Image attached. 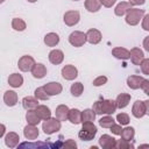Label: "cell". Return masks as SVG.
Returning a JSON list of instances; mask_svg holds the SVG:
<instances>
[{
    "mask_svg": "<svg viewBox=\"0 0 149 149\" xmlns=\"http://www.w3.org/2000/svg\"><path fill=\"white\" fill-rule=\"evenodd\" d=\"M92 109L95 114H113L116 109V102L114 100H98L93 104Z\"/></svg>",
    "mask_w": 149,
    "mask_h": 149,
    "instance_id": "6da1fadb",
    "label": "cell"
},
{
    "mask_svg": "<svg viewBox=\"0 0 149 149\" xmlns=\"http://www.w3.org/2000/svg\"><path fill=\"white\" fill-rule=\"evenodd\" d=\"M97 127L93 122H83V127L78 133V136L83 141H91L97 135Z\"/></svg>",
    "mask_w": 149,
    "mask_h": 149,
    "instance_id": "7a4b0ae2",
    "label": "cell"
},
{
    "mask_svg": "<svg viewBox=\"0 0 149 149\" xmlns=\"http://www.w3.org/2000/svg\"><path fill=\"white\" fill-rule=\"evenodd\" d=\"M61 120H58L57 118H49L47 120H44L43 125H42V130L48 134L51 135L54 133H57L58 130H61Z\"/></svg>",
    "mask_w": 149,
    "mask_h": 149,
    "instance_id": "3957f363",
    "label": "cell"
},
{
    "mask_svg": "<svg viewBox=\"0 0 149 149\" xmlns=\"http://www.w3.org/2000/svg\"><path fill=\"white\" fill-rule=\"evenodd\" d=\"M144 10L139 8H130L126 13V22L130 26H136L141 19H143Z\"/></svg>",
    "mask_w": 149,
    "mask_h": 149,
    "instance_id": "277c9868",
    "label": "cell"
},
{
    "mask_svg": "<svg viewBox=\"0 0 149 149\" xmlns=\"http://www.w3.org/2000/svg\"><path fill=\"white\" fill-rule=\"evenodd\" d=\"M86 41H87L86 34H84L83 31L76 30V31L71 33L70 36H69V42H70V44L73 45V47H77V48L84 45V43H85Z\"/></svg>",
    "mask_w": 149,
    "mask_h": 149,
    "instance_id": "5b68a950",
    "label": "cell"
},
{
    "mask_svg": "<svg viewBox=\"0 0 149 149\" xmlns=\"http://www.w3.org/2000/svg\"><path fill=\"white\" fill-rule=\"evenodd\" d=\"M35 64H36V63H35L34 58H33L31 56H28V55L22 56V57L19 59V62H17V66H19V69H20L21 71H23V72L31 71V69L34 68Z\"/></svg>",
    "mask_w": 149,
    "mask_h": 149,
    "instance_id": "8992f818",
    "label": "cell"
},
{
    "mask_svg": "<svg viewBox=\"0 0 149 149\" xmlns=\"http://www.w3.org/2000/svg\"><path fill=\"white\" fill-rule=\"evenodd\" d=\"M64 23L69 27H72L74 24H77L80 20V14L78 10H68L64 14Z\"/></svg>",
    "mask_w": 149,
    "mask_h": 149,
    "instance_id": "52a82bcc",
    "label": "cell"
},
{
    "mask_svg": "<svg viewBox=\"0 0 149 149\" xmlns=\"http://www.w3.org/2000/svg\"><path fill=\"white\" fill-rule=\"evenodd\" d=\"M99 146L104 149L116 148V140L114 137H112L111 135H108V134H104L99 139Z\"/></svg>",
    "mask_w": 149,
    "mask_h": 149,
    "instance_id": "ba28073f",
    "label": "cell"
},
{
    "mask_svg": "<svg viewBox=\"0 0 149 149\" xmlns=\"http://www.w3.org/2000/svg\"><path fill=\"white\" fill-rule=\"evenodd\" d=\"M62 76L66 80H73L78 76V70H77L76 66H73L71 64H68L62 69Z\"/></svg>",
    "mask_w": 149,
    "mask_h": 149,
    "instance_id": "9c48e42d",
    "label": "cell"
},
{
    "mask_svg": "<svg viewBox=\"0 0 149 149\" xmlns=\"http://www.w3.org/2000/svg\"><path fill=\"white\" fill-rule=\"evenodd\" d=\"M44 90L47 91V93L49 95H57L59 94L62 91H63V87L57 81H50V83H47L44 86Z\"/></svg>",
    "mask_w": 149,
    "mask_h": 149,
    "instance_id": "30bf717a",
    "label": "cell"
},
{
    "mask_svg": "<svg viewBox=\"0 0 149 149\" xmlns=\"http://www.w3.org/2000/svg\"><path fill=\"white\" fill-rule=\"evenodd\" d=\"M132 114H133L135 118H137V119L142 118V116L146 114L144 102L141 101V100H136V101L134 102L133 107H132Z\"/></svg>",
    "mask_w": 149,
    "mask_h": 149,
    "instance_id": "8fae6325",
    "label": "cell"
},
{
    "mask_svg": "<svg viewBox=\"0 0 149 149\" xmlns=\"http://www.w3.org/2000/svg\"><path fill=\"white\" fill-rule=\"evenodd\" d=\"M101 33L98 30V29H88L87 33H86V38H87V42H90L91 44H98L100 41H101Z\"/></svg>",
    "mask_w": 149,
    "mask_h": 149,
    "instance_id": "7c38bea8",
    "label": "cell"
},
{
    "mask_svg": "<svg viewBox=\"0 0 149 149\" xmlns=\"http://www.w3.org/2000/svg\"><path fill=\"white\" fill-rule=\"evenodd\" d=\"M144 58V54L140 48H133L130 50V61L134 65H140Z\"/></svg>",
    "mask_w": 149,
    "mask_h": 149,
    "instance_id": "4fadbf2b",
    "label": "cell"
},
{
    "mask_svg": "<svg viewBox=\"0 0 149 149\" xmlns=\"http://www.w3.org/2000/svg\"><path fill=\"white\" fill-rule=\"evenodd\" d=\"M49 61H50V63H52V64H55V65H58V64H61L62 62H63V59H64V54H63V51L62 50H58V49H54V50H51L50 52H49Z\"/></svg>",
    "mask_w": 149,
    "mask_h": 149,
    "instance_id": "5bb4252c",
    "label": "cell"
},
{
    "mask_svg": "<svg viewBox=\"0 0 149 149\" xmlns=\"http://www.w3.org/2000/svg\"><path fill=\"white\" fill-rule=\"evenodd\" d=\"M23 135L27 140H35L37 139L38 136V129L36 126L34 125H27L24 128H23Z\"/></svg>",
    "mask_w": 149,
    "mask_h": 149,
    "instance_id": "9a60e30c",
    "label": "cell"
},
{
    "mask_svg": "<svg viewBox=\"0 0 149 149\" xmlns=\"http://www.w3.org/2000/svg\"><path fill=\"white\" fill-rule=\"evenodd\" d=\"M31 74H33L34 78H37V79L43 78L47 74V68H45V65H43L42 63H36L34 65V68L31 69Z\"/></svg>",
    "mask_w": 149,
    "mask_h": 149,
    "instance_id": "2e32d148",
    "label": "cell"
},
{
    "mask_svg": "<svg viewBox=\"0 0 149 149\" xmlns=\"http://www.w3.org/2000/svg\"><path fill=\"white\" fill-rule=\"evenodd\" d=\"M19 142H20V136H19L16 133H14V132H9V133L5 136V143H6V146L9 147V148L16 147V146L19 144Z\"/></svg>",
    "mask_w": 149,
    "mask_h": 149,
    "instance_id": "e0dca14e",
    "label": "cell"
},
{
    "mask_svg": "<svg viewBox=\"0 0 149 149\" xmlns=\"http://www.w3.org/2000/svg\"><path fill=\"white\" fill-rule=\"evenodd\" d=\"M112 55L118 58V59H128L130 58V51H128L126 48H121V47H116L112 50Z\"/></svg>",
    "mask_w": 149,
    "mask_h": 149,
    "instance_id": "ac0fdd59",
    "label": "cell"
},
{
    "mask_svg": "<svg viewBox=\"0 0 149 149\" xmlns=\"http://www.w3.org/2000/svg\"><path fill=\"white\" fill-rule=\"evenodd\" d=\"M69 112H70V109L66 105H59V106H57V108L55 111V115L58 120L65 121L69 118Z\"/></svg>",
    "mask_w": 149,
    "mask_h": 149,
    "instance_id": "d6986e66",
    "label": "cell"
},
{
    "mask_svg": "<svg viewBox=\"0 0 149 149\" xmlns=\"http://www.w3.org/2000/svg\"><path fill=\"white\" fill-rule=\"evenodd\" d=\"M3 101L7 106L12 107L17 104V94L14 91H6L3 94Z\"/></svg>",
    "mask_w": 149,
    "mask_h": 149,
    "instance_id": "ffe728a7",
    "label": "cell"
},
{
    "mask_svg": "<svg viewBox=\"0 0 149 149\" xmlns=\"http://www.w3.org/2000/svg\"><path fill=\"white\" fill-rule=\"evenodd\" d=\"M143 79L144 78L141 77V76H129L127 78V85H128V87H130L133 90H137V88L141 87V84H142Z\"/></svg>",
    "mask_w": 149,
    "mask_h": 149,
    "instance_id": "44dd1931",
    "label": "cell"
},
{
    "mask_svg": "<svg viewBox=\"0 0 149 149\" xmlns=\"http://www.w3.org/2000/svg\"><path fill=\"white\" fill-rule=\"evenodd\" d=\"M38 99L36 97H24L22 99V106L23 108H26L27 111L28 109H34L38 106Z\"/></svg>",
    "mask_w": 149,
    "mask_h": 149,
    "instance_id": "7402d4cb",
    "label": "cell"
},
{
    "mask_svg": "<svg viewBox=\"0 0 149 149\" xmlns=\"http://www.w3.org/2000/svg\"><path fill=\"white\" fill-rule=\"evenodd\" d=\"M26 120H27V122H28L29 125L37 126L42 119L38 116V114L36 113L35 109H28V112L26 113Z\"/></svg>",
    "mask_w": 149,
    "mask_h": 149,
    "instance_id": "603a6c76",
    "label": "cell"
},
{
    "mask_svg": "<svg viewBox=\"0 0 149 149\" xmlns=\"http://www.w3.org/2000/svg\"><path fill=\"white\" fill-rule=\"evenodd\" d=\"M68 120H69L71 123H73V125L80 123V122H81V112H80L78 108H72V109H70Z\"/></svg>",
    "mask_w": 149,
    "mask_h": 149,
    "instance_id": "cb8c5ba5",
    "label": "cell"
},
{
    "mask_svg": "<svg viewBox=\"0 0 149 149\" xmlns=\"http://www.w3.org/2000/svg\"><path fill=\"white\" fill-rule=\"evenodd\" d=\"M130 101V94L128 93H120L118 97H116V107L118 108H125Z\"/></svg>",
    "mask_w": 149,
    "mask_h": 149,
    "instance_id": "d4e9b609",
    "label": "cell"
},
{
    "mask_svg": "<svg viewBox=\"0 0 149 149\" xmlns=\"http://www.w3.org/2000/svg\"><path fill=\"white\" fill-rule=\"evenodd\" d=\"M130 8H132L130 2L122 1V2H120V3L115 7L114 13H115V15H116V16H122V15H125V14H126Z\"/></svg>",
    "mask_w": 149,
    "mask_h": 149,
    "instance_id": "484cf974",
    "label": "cell"
},
{
    "mask_svg": "<svg viewBox=\"0 0 149 149\" xmlns=\"http://www.w3.org/2000/svg\"><path fill=\"white\" fill-rule=\"evenodd\" d=\"M8 84L12 86V87H20L22 84H23V77L19 73H12L8 78Z\"/></svg>",
    "mask_w": 149,
    "mask_h": 149,
    "instance_id": "4316f807",
    "label": "cell"
},
{
    "mask_svg": "<svg viewBox=\"0 0 149 149\" xmlns=\"http://www.w3.org/2000/svg\"><path fill=\"white\" fill-rule=\"evenodd\" d=\"M36 113L38 114V116L42 119V120H47L49 118H51V112H50V108L47 107L45 105H38L36 108H35Z\"/></svg>",
    "mask_w": 149,
    "mask_h": 149,
    "instance_id": "83f0119b",
    "label": "cell"
},
{
    "mask_svg": "<svg viewBox=\"0 0 149 149\" xmlns=\"http://www.w3.org/2000/svg\"><path fill=\"white\" fill-rule=\"evenodd\" d=\"M58 42H59V36L56 33H48L44 36V43L48 47H55L58 44Z\"/></svg>",
    "mask_w": 149,
    "mask_h": 149,
    "instance_id": "f1b7e54d",
    "label": "cell"
},
{
    "mask_svg": "<svg viewBox=\"0 0 149 149\" xmlns=\"http://www.w3.org/2000/svg\"><path fill=\"white\" fill-rule=\"evenodd\" d=\"M101 7V1L100 0H86L85 1V8L91 12V13H95L100 9Z\"/></svg>",
    "mask_w": 149,
    "mask_h": 149,
    "instance_id": "f546056e",
    "label": "cell"
},
{
    "mask_svg": "<svg viewBox=\"0 0 149 149\" xmlns=\"http://www.w3.org/2000/svg\"><path fill=\"white\" fill-rule=\"evenodd\" d=\"M95 119V112L93 109L86 108L81 112V122H93Z\"/></svg>",
    "mask_w": 149,
    "mask_h": 149,
    "instance_id": "4dcf8cb0",
    "label": "cell"
},
{
    "mask_svg": "<svg viewBox=\"0 0 149 149\" xmlns=\"http://www.w3.org/2000/svg\"><path fill=\"white\" fill-rule=\"evenodd\" d=\"M12 28L16 31H23L26 29V22L22 19L19 17H14L12 20Z\"/></svg>",
    "mask_w": 149,
    "mask_h": 149,
    "instance_id": "1f68e13d",
    "label": "cell"
},
{
    "mask_svg": "<svg viewBox=\"0 0 149 149\" xmlns=\"http://www.w3.org/2000/svg\"><path fill=\"white\" fill-rule=\"evenodd\" d=\"M134 135H135V130H134V128H133V127H126V128L122 129L121 139L127 140V141H133Z\"/></svg>",
    "mask_w": 149,
    "mask_h": 149,
    "instance_id": "d6a6232c",
    "label": "cell"
},
{
    "mask_svg": "<svg viewBox=\"0 0 149 149\" xmlns=\"http://www.w3.org/2000/svg\"><path fill=\"white\" fill-rule=\"evenodd\" d=\"M70 91H71V94H72L73 97H79V95H81V93H83V91H84V86H83L81 83L77 81V83H74V84L71 85Z\"/></svg>",
    "mask_w": 149,
    "mask_h": 149,
    "instance_id": "836d02e7",
    "label": "cell"
},
{
    "mask_svg": "<svg viewBox=\"0 0 149 149\" xmlns=\"http://www.w3.org/2000/svg\"><path fill=\"white\" fill-rule=\"evenodd\" d=\"M99 125L102 127V128H111L113 125H114V119L109 115H106L104 118H101L99 120Z\"/></svg>",
    "mask_w": 149,
    "mask_h": 149,
    "instance_id": "e575fe53",
    "label": "cell"
},
{
    "mask_svg": "<svg viewBox=\"0 0 149 149\" xmlns=\"http://www.w3.org/2000/svg\"><path fill=\"white\" fill-rule=\"evenodd\" d=\"M35 97H36L37 99H40V100H48L50 95L47 93V91H45L44 87L42 86V87H37V88L35 90Z\"/></svg>",
    "mask_w": 149,
    "mask_h": 149,
    "instance_id": "d590c367",
    "label": "cell"
},
{
    "mask_svg": "<svg viewBox=\"0 0 149 149\" xmlns=\"http://www.w3.org/2000/svg\"><path fill=\"white\" fill-rule=\"evenodd\" d=\"M116 148H119V149H129V148H134V144L130 143V141L121 139V140L116 141Z\"/></svg>",
    "mask_w": 149,
    "mask_h": 149,
    "instance_id": "8d00e7d4",
    "label": "cell"
},
{
    "mask_svg": "<svg viewBox=\"0 0 149 149\" xmlns=\"http://www.w3.org/2000/svg\"><path fill=\"white\" fill-rule=\"evenodd\" d=\"M116 120H118V122H119L121 126H126V125L129 123V116H128V114H126V113H119V114L116 115Z\"/></svg>",
    "mask_w": 149,
    "mask_h": 149,
    "instance_id": "74e56055",
    "label": "cell"
},
{
    "mask_svg": "<svg viewBox=\"0 0 149 149\" xmlns=\"http://www.w3.org/2000/svg\"><path fill=\"white\" fill-rule=\"evenodd\" d=\"M140 66H141V71L144 74H149V58H143Z\"/></svg>",
    "mask_w": 149,
    "mask_h": 149,
    "instance_id": "f35d334b",
    "label": "cell"
},
{
    "mask_svg": "<svg viewBox=\"0 0 149 149\" xmlns=\"http://www.w3.org/2000/svg\"><path fill=\"white\" fill-rule=\"evenodd\" d=\"M107 83V77L105 76H100V77H97L94 80H93V85L94 86H101L104 84Z\"/></svg>",
    "mask_w": 149,
    "mask_h": 149,
    "instance_id": "ab89813d",
    "label": "cell"
},
{
    "mask_svg": "<svg viewBox=\"0 0 149 149\" xmlns=\"http://www.w3.org/2000/svg\"><path fill=\"white\" fill-rule=\"evenodd\" d=\"M111 132L113 133V134H115V135H121V133H122V128H121V125H113L112 127H111Z\"/></svg>",
    "mask_w": 149,
    "mask_h": 149,
    "instance_id": "60d3db41",
    "label": "cell"
},
{
    "mask_svg": "<svg viewBox=\"0 0 149 149\" xmlns=\"http://www.w3.org/2000/svg\"><path fill=\"white\" fill-rule=\"evenodd\" d=\"M142 28L147 31H149V14L144 15L142 19Z\"/></svg>",
    "mask_w": 149,
    "mask_h": 149,
    "instance_id": "b9f144b4",
    "label": "cell"
},
{
    "mask_svg": "<svg viewBox=\"0 0 149 149\" xmlns=\"http://www.w3.org/2000/svg\"><path fill=\"white\" fill-rule=\"evenodd\" d=\"M141 88L143 90V92H144L146 94L149 93V80H148V79H143V81H142V84H141Z\"/></svg>",
    "mask_w": 149,
    "mask_h": 149,
    "instance_id": "7bdbcfd3",
    "label": "cell"
},
{
    "mask_svg": "<svg viewBox=\"0 0 149 149\" xmlns=\"http://www.w3.org/2000/svg\"><path fill=\"white\" fill-rule=\"evenodd\" d=\"M100 1H101V5H102V6L109 8V7H112V6L115 3L116 0H100Z\"/></svg>",
    "mask_w": 149,
    "mask_h": 149,
    "instance_id": "ee69618b",
    "label": "cell"
},
{
    "mask_svg": "<svg viewBox=\"0 0 149 149\" xmlns=\"http://www.w3.org/2000/svg\"><path fill=\"white\" fill-rule=\"evenodd\" d=\"M129 2L133 6H140V5H143L146 2V0H129Z\"/></svg>",
    "mask_w": 149,
    "mask_h": 149,
    "instance_id": "f6af8a7d",
    "label": "cell"
},
{
    "mask_svg": "<svg viewBox=\"0 0 149 149\" xmlns=\"http://www.w3.org/2000/svg\"><path fill=\"white\" fill-rule=\"evenodd\" d=\"M64 146H69V147H72V148H76L77 147V143L73 141V140H68L65 143H64Z\"/></svg>",
    "mask_w": 149,
    "mask_h": 149,
    "instance_id": "bcb514c9",
    "label": "cell"
},
{
    "mask_svg": "<svg viewBox=\"0 0 149 149\" xmlns=\"http://www.w3.org/2000/svg\"><path fill=\"white\" fill-rule=\"evenodd\" d=\"M143 47H144V49L149 52V36L143 40Z\"/></svg>",
    "mask_w": 149,
    "mask_h": 149,
    "instance_id": "7dc6e473",
    "label": "cell"
},
{
    "mask_svg": "<svg viewBox=\"0 0 149 149\" xmlns=\"http://www.w3.org/2000/svg\"><path fill=\"white\" fill-rule=\"evenodd\" d=\"M143 102H144V107H146V114L149 115V99L146 100V101H143Z\"/></svg>",
    "mask_w": 149,
    "mask_h": 149,
    "instance_id": "c3c4849f",
    "label": "cell"
},
{
    "mask_svg": "<svg viewBox=\"0 0 149 149\" xmlns=\"http://www.w3.org/2000/svg\"><path fill=\"white\" fill-rule=\"evenodd\" d=\"M5 134V125H1V130H0V137H2Z\"/></svg>",
    "mask_w": 149,
    "mask_h": 149,
    "instance_id": "681fc988",
    "label": "cell"
},
{
    "mask_svg": "<svg viewBox=\"0 0 149 149\" xmlns=\"http://www.w3.org/2000/svg\"><path fill=\"white\" fill-rule=\"evenodd\" d=\"M140 148H149V144H141Z\"/></svg>",
    "mask_w": 149,
    "mask_h": 149,
    "instance_id": "f907efd6",
    "label": "cell"
},
{
    "mask_svg": "<svg viewBox=\"0 0 149 149\" xmlns=\"http://www.w3.org/2000/svg\"><path fill=\"white\" fill-rule=\"evenodd\" d=\"M28 1H29V2H36L37 0H28Z\"/></svg>",
    "mask_w": 149,
    "mask_h": 149,
    "instance_id": "816d5d0a",
    "label": "cell"
},
{
    "mask_svg": "<svg viewBox=\"0 0 149 149\" xmlns=\"http://www.w3.org/2000/svg\"><path fill=\"white\" fill-rule=\"evenodd\" d=\"M0 1H1V2H3V1H5V0H0Z\"/></svg>",
    "mask_w": 149,
    "mask_h": 149,
    "instance_id": "f5cc1de1",
    "label": "cell"
},
{
    "mask_svg": "<svg viewBox=\"0 0 149 149\" xmlns=\"http://www.w3.org/2000/svg\"><path fill=\"white\" fill-rule=\"evenodd\" d=\"M73 1H79V0H73Z\"/></svg>",
    "mask_w": 149,
    "mask_h": 149,
    "instance_id": "db71d44e",
    "label": "cell"
},
{
    "mask_svg": "<svg viewBox=\"0 0 149 149\" xmlns=\"http://www.w3.org/2000/svg\"><path fill=\"white\" fill-rule=\"evenodd\" d=\"M148 95H149V93H148Z\"/></svg>",
    "mask_w": 149,
    "mask_h": 149,
    "instance_id": "11a10c76",
    "label": "cell"
}]
</instances>
